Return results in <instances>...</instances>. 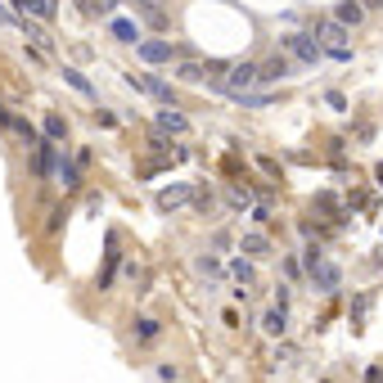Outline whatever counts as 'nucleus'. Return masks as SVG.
Instances as JSON below:
<instances>
[{
	"instance_id": "f8f14e48",
	"label": "nucleus",
	"mask_w": 383,
	"mask_h": 383,
	"mask_svg": "<svg viewBox=\"0 0 383 383\" xmlns=\"http://www.w3.org/2000/svg\"><path fill=\"white\" fill-rule=\"evenodd\" d=\"M176 77H180V81H208V63H198V59H180V63H176Z\"/></svg>"
},
{
	"instance_id": "4be33fe9",
	"label": "nucleus",
	"mask_w": 383,
	"mask_h": 383,
	"mask_svg": "<svg viewBox=\"0 0 383 383\" xmlns=\"http://www.w3.org/2000/svg\"><path fill=\"white\" fill-rule=\"evenodd\" d=\"M63 81H68L72 91H81V95H95V91H91V81H86V77L77 72V68H63Z\"/></svg>"
},
{
	"instance_id": "a211bd4d",
	"label": "nucleus",
	"mask_w": 383,
	"mask_h": 383,
	"mask_svg": "<svg viewBox=\"0 0 383 383\" xmlns=\"http://www.w3.org/2000/svg\"><path fill=\"white\" fill-rule=\"evenodd\" d=\"M45 140H54V145H63V140H68V122H63L59 113H50V118H45Z\"/></svg>"
},
{
	"instance_id": "ddd939ff",
	"label": "nucleus",
	"mask_w": 383,
	"mask_h": 383,
	"mask_svg": "<svg viewBox=\"0 0 383 383\" xmlns=\"http://www.w3.org/2000/svg\"><path fill=\"white\" fill-rule=\"evenodd\" d=\"M109 32L118 36V41H127V45H131V41H140V27L131 23V18H109Z\"/></svg>"
},
{
	"instance_id": "20e7f679",
	"label": "nucleus",
	"mask_w": 383,
	"mask_h": 383,
	"mask_svg": "<svg viewBox=\"0 0 383 383\" xmlns=\"http://www.w3.org/2000/svg\"><path fill=\"white\" fill-rule=\"evenodd\" d=\"M257 81H262L257 63H230V72H226V86H221V91H226V95H235V91H253Z\"/></svg>"
},
{
	"instance_id": "393cba45",
	"label": "nucleus",
	"mask_w": 383,
	"mask_h": 383,
	"mask_svg": "<svg viewBox=\"0 0 383 383\" xmlns=\"http://www.w3.org/2000/svg\"><path fill=\"white\" fill-rule=\"evenodd\" d=\"M366 383H383V366H370L366 370Z\"/></svg>"
},
{
	"instance_id": "39448f33",
	"label": "nucleus",
	"mask_w": 383,
	"mask_h": 383,
	"mask_svg": "<svg viewBox=\"0 0 383 383\" xmlns=\"http://www.w3.org/2000/svg\"><path fill=\"white\" fill-rule=\"evenodd\" d=\"M131 9H136L140 18H145L149 27H158V32H167V5H162V0H131Z\"/></svg>"
},
{
	"instance_id": "6ab92c4d",
	"label": "nucleus",
	"mask_w": 383,
	"mask_h": 383,
	"mask_svg": "<svg viewBox=\"0 0 383 383\" xmlns=\"http://www.w3.org/2000/svg\"><path fill=\"white\" fill-rule=\"evenodd\" d=\"M77 9H81V14H100V18H109L113 9H118V0H77Z\"/></svg>"
},
{
	"instance_id": "b1692460",
	"label": "nucleus",
	"mask_w": 383,
	"mask_h": 383,
	"mask_svg": "<svg viewBox=\"0 0 383 383\" xmlns=\"http://www.w3.org/2000/svg\"><path fill=\"white\" fill-rule=\"evenodd\" d=\"M9 127H14V131H18V136H23V145H36V131H32V127H27V122H23V118H9Z\"/></svg>"
},
{
	"instance_id": "f3484780",
	"label": "nucleus",
	"mask_w": 383,
	"mask_h": 383,
	"mask_svg": "<svg viewBox=\"0 0 383 383\" xmlns=\"http://www.w3.org/2000/svg\"><path fill=\"white\" fill-rule=\"evenodd\" d=\"M54 180H59V185L63 189H77V185H81V176H77V167H72V162H54Z\"/></svg>"
},
{
	"instance_id": "9d476101",
	"label": "nucleus",
	"mask_w": 383,
	"mask_h": 383,
	"mask_svg": "<svg viewBox=\"0 0 383 383\" xmlns=\"http://www.w3.org/2000/svg\"><path fill=\"white\" fill-rule=\"evenodd\" d=\"M262 329L271 334V338H284V329H289V315H284V306H271V311L262 315Z\"/></svg>"
},
{
	"instance_id": "a878e982",
	"label": "nucleus",
	"mask_w": 383,
	"mask_h": 383,
	"mask_svg": "<svg viewBox=\"0 0 383 383\" xmlns=\"http://www.w3.org/2000/svg\"><path fill=\"white\" fill-rule=\"evenodd\" d=\"M361 5H366V9H379V5H383V0H361Z\"/></svg>"
},
{
	"instance_id": "1a4fd4ad",
	"label": "nucleus",
	"mask_w": 383,
	"mask_h": 383,
	"mask_svg": "<svg viewBox=\"0 0 383 383\" xmlns=\"http://www.w3.org/2000/svg\"><path fill=\"white\" fill-rule=\"evenodd\" d=\"M257 72H262V81H280V77H289V54H284V50L271 54V59H266Z\"/></svg>"
},
{
	"instance_id": "7ed1b4c3",
	"label": "nucleus",
	"mask_w": 383,
	"mask_h": 383,
	"mask_svg": "<svg viewBox=\"0 0 383 383\" xmlns=\"http://www.w3.org/2000/svg\"><path fill=\"white\" fill-rule=\"evenodd\" d=\"M280 50L293 54L298 63H315V59H320V41H315L311 32H289V36H280Z\"/></svg>"
},
{
	"instance_id": "4468645a",
	"label": "nucleus",
	"mask_w": 383,
	"mask_h": 383,
	"mask_svg": "<svg viewBox=\"0 0 383 383\" xmlns=\"http://www.w3.org/2000/svg\"><path fill=\"white\" fill-rule=\"evenodd\" d=\"M189 122H185V113H176V109H158V131H185Z\"/></svg>"
},
{
	"instance_id": "5701e85b",
	"label": "nucleus",
	"mask_w": 383,
	"mask_h": 383,
	"mask_svg": "<svg viewBox=\"0 0 383 383\" xmlns=\"http://www.w3.org/2000/svg\"><path fill=\"white\" fill-rule=\"evenodd\" d=\"M230 275H235L239 284H253V262H244V257H239V262H230Z\"/></svg>"
},
{
	"instance_id": "9b49d317",
	"label": "nucleus",
	"mask_w": 383,
	"mask_h": 383,
	"mask_svg": "<svg viewBox=\"0 0 383 383\" xmlns=\"http://www.w3.org/2000/svg\"><path fill=\"white\" fill-rule=\"evenodd\" d=\"M334 18H338V23H347V27H357L361 18H366V5H361V0H343V5L334 9Z\"/></svg>"
},
{
	"instance_id": "dca6fc26",
	"label": "nucleus",
	"mask_w": 383,
	"mask_h": 383,
	"mask_svg": "<svg viewBox=\"0 0 383 383\" xmlns=\"http://www.w3.org/2000/svg\"><path fill=\"white\" fill-rule=\"evenodd\" d=\"M18 9H23V14H36L45 23V18H54V0H14Z\"/></svg>"
},
{
	"instance_id": "f257e3e1",
	"label": "nucleus",
	"mask_w": 383,
	"mask_h": 383,
	"mask_svg": "<svg viewBox=\"0 0 383 383\" xmlns=\"http://www.w3.org/2000/svg\"><path fill=\"white\" fill-rule=\"evenodd\" d=\"M315 41H320L338 63H347V59H352V50H347V23H338V18H329V23L315 27Z\"/></svg>"
},
{
	"instance_id": "2eb2a0df",
	"label": "nucleus",
	"mask_w": 383,
	"mask_h": 383,
	"mask_svg": "<svg viewBox=\"0 0 383 383\" xmlns=\"http://www.w3.org/2000/svg\"><path fill=\"white\" fill-rule=\"evenodd\" d=\"M226 203L235 208V212H248V208H253V189H244V185H230V189H226Z\"/></svg>"
},
{
	"instance_id": "0eeeda50",
	"label": "nucleus",
	"mask_w": 383,
	"mask_h": 383,
	"mask_svg": "<svg viewBox=\"0 0 383 383\" xmlns=\"http://www.w3.org/2000/svg\"><path fill=\"white\" fill-rule=\"evenodd\" d=\"M189 198H194V189H189V185H167L158 194V208H162V212H176V208L189 203Z\"/></svg>"
},
{
	"instance_id": "412c9836",
	"label": "nucleus",
	"mask_w": 383,
	"mask_h": 383,
	"mask_svg": "<svg viewBox=\"0 0 383 383\" xmlns=\"http://www.w3.org/2000/svg\"><path fill=\"white\" fill-rule=\"evenodd\" d=\"M136 338L140 343H153V338H158V320H149V315H145V320H136Z\"/></svg>"
},
{
	"instance_id": "423d86ee",
	"label": "nucleus",
	"mask_w": 383,
	"mask_h": 383,
	"mask_svg": "<svg viewBox=\"0 0 383 383\" xmlns=\"http://www.w3.org/2000/svg\"><path fill=\"white\" fill-rule=\"evenodd\" d=\"M23 36L32 41V50H36V54H50V50H54V36L45 32L41 23H27V14H23Z\"/></svg>"
},
{
	"instance_id": "bb28decb",
	"label": "nucleus",
	"mask_w": 383,
	"mask_h": 383,
	"mask_svg": "<svg viewBox=\"0 0 383 383\" xmlns=\"http://www.w3.org/2000/svg\"><path fill=\"white\" fill-rule=\"evenodd\" d=\"M379 180H383V167H379Z\"/></svg>"
},
{
	"instance_id": "aec40b11",
	"label": "nucleus",
	"mask_w": 383,
	"mask_h": 383,
	"mask_svg": "<svg viewBox=\"0 0 383 383\" xmlns=\"http://www.w3.org/2000/svg\"><path fill=\"white\" fill-rule=\"evenodd\" d=\"M244 253H248V257H271V244H266V235H244Z\"/></svg>"
},
{
	"instance_id": "f03ea898",
	"label": "nucleus",
	"mask_w": 383,
	"mask_h": 383,
	"mask_svg": "<svg viewBox=\"0 0 383 383\" xmlns=\"http://www.w3.org/2000/svg\"><path fill=\"white\" fill-rule=\"evenodd\" d=\"M306 271H311V280H315V289H325V293H334L343 284V271L334 262H325L320 257V248H306Z\"/></svg>"
},
{
	"instance_id": "6e6552de",
	"label": "nucleus",
	"mask_w": 383,
	"mask_h": 383,
	"mask_svg": "<svg viewBox=\"0 0 383 383\" xmlns=\"http://www.w3.org/2000/svg\"><path fill=\"white\" fill-rule=\"evenodd\" d=\"M140 59L145 63H171V41H140Z\"/></svg>"
}]
</instances>
